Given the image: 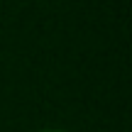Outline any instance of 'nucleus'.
<instances>
[{"mask_svg": "<svg viewBox=\"0 0 132 132\" xmlns=\"http://www.w3.org/2000/svg\"><path fill=\"white\" fill-rule=\"evenodd\" d=\"M42 132H61V130H42Z\"/></svg>", "mask_w": 132, "mask_h": 132, "instance_id": "f257e3e1", "label": "nucleus"}]
</instances>
